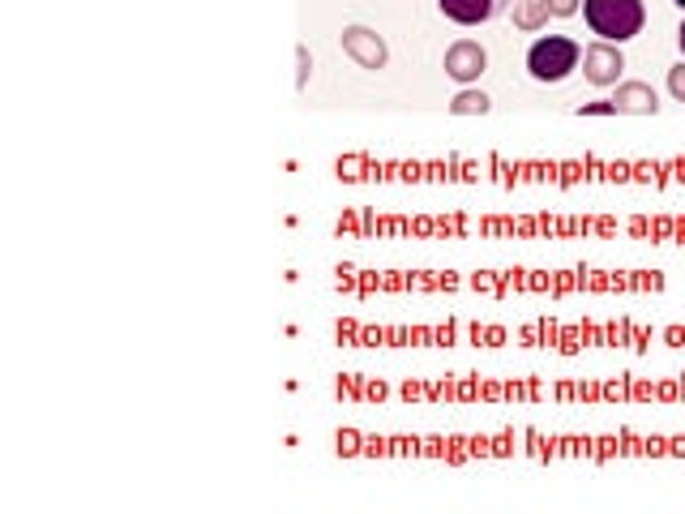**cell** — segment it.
Masks as SVG:
<instances>
[{"mask_svg": "<svg viewBox=\"0 0 685 514\" xmlns=\"http://www.w3.org/2000/svg\"><path fill=\"white\" fill-rule=\"evenodd\" d=\"M583 17L591 35H600L605 43H625L643 30L647 4L643 0H583Z\"/></svg>", "mask_w": 685, "mask_h": 514, "instance_id": "6da1fadb", "label": "cell"}, {"mask_svg": "<svg viewBox=\"0 0 685 514\" xmlns=\"http://www.w3.org/2000/svg\"><path fill=\"white\" fill-rule=\"evenodd\" d=\"M578 61H583V48L565 35H545L527 48V74L536 82H565L578 70Z\"/></svg>", "mask_w": 685, "mask_h": 514, "instance_id": "7a4b0ae2", "label": "cell"}, {"mask_svg": "<svg viewBox=\"0 0 685 514\" xmlns=\"http://www.w3.org/2000/svg\"><path fill=\"white\" fill-rule=\"evenodd\" d=\"M342 52H347L360 70H386V61H390L386 39H382L377 30H369V26H347V30H342Z\"/></svg>", "mask_w": 685, "mask_h": 514, "instance_id": "3957f363", "label": "cell"}, {"mask_svg": "<svg viewBox=\"0 0 685 514\" xmlns=\"http://www.w3.org/2000/svg\"><path fill=\"white\" fill-rule=\"evenodd\" d=\"M625 74V57H621V43H591L583 48V77L591 86H616Z\"/></svg>", "mask_w": 685, "mask_h": 514, "instance_id": "277c9868", "label": "cell"}, {"mask_svg": "<svg viewBox=\"0 0 685 514\" xmlns=\"http://www.w3.org/2000/svg\"><path fill=\"white\" fill-rule=\"evenodd\" d=\"M441 70L446 77H454V82H479V74L488 70V52L479 48L476 39H459V43H450L446 48V61H441Z\"/></svg>", "mask_w": 685, "mask_h": 514, "instance_id": "5b68a950", "label": "cell"}, {"mask_svg": "<svg viewBox=\"0 0 685 514\" xmlns=\"http://www.w3.org/2000/svg\"><path fill=\"white\" fill-rule=\"evenodd\" d=\"M514 0H437V9L450 17V22H459V26H484V22H493L497 13H506Z\"/></svg>", "mask_w": 685, "mask_h": 514, "instance_id": "8992f818", "label": "cell"}, {"mask_svg": "<svg viewBox=\"0 0 685 514\" xmlns=\"http://www.w3.org/2000/svg\"><path fill=\"white\" fill-rule=\"evenodd\" d=\"M616 112H630V116H656L660 112V99L647 82H621L613 95Z\"/></svg>", "mask_w": 685, "mask_h": 514, "instance_id": "52a82bcc", "label": "cell"}, {"mask_svg": "<svg viewBox=\"0 0 685 514\" xmlns=\"http://www.w3.org/2000/svg\"><path fill=\"white\" fill-rule=\"evenodd\" d=\"M548 17H552L548 0H514V26L519 30H540V26H548Z\"/></svg>", "mask_w": 685, "mask_h": 514, "instance_id": "ba28073f", "label": "cell"}, {"mask_svg": "<svg viewBox=\"0 0 685 514\" xmlns=\"http://www.w3.org/2000/svg\"><path fill=\"white\" fill-rule=\"evenodd\" d=\"M493 108V99L484 95V90H459L454 99H450V112L454 116H484Z\"/></svg>", "mask_w": 685, "mask_h": 514, "instance_id": "9c48e42d", "label": "cell"}, {"mask_svg": "<svg viewBox=\"0 0 685 514\" xmlns=\"http://www.w3.org/2000/svg\"><path fill=\"white\" fill-rule=\"evenodd\" d=\"M669 95H673L677 103H685V61L669 70Z\"/></svg>", "mask_w": 685, "mask_h": 514, "instance_id": "30bf717a", "label": "cell"}, {"mask_svg": "<svg viewBox=\"0 0 685 514\" xmlns=\"http://www.w3.org/2000/svg\"><path fill=\"white\" fill-rule=\"evenodd\" d=\"M296 61H300V74H296V90H304V86H309V74H313V61H309V48H304V43L296 48Z\"/></svg>", "mask_w": 685, "mask_h": 514, "instance_id": "8fae6325", "label": "cell"}, {"mask_svg": "<svg viewBox=\"0 0 685 514\" xmlns=\"http://www.w3.org/2000/svg\"><path fill=\"white\" fill-rule=\"evenodd\" d=\"M578 116H616V103L613 99H600V103H583Z\"/></svg>", "mask_w": 685, "mask_h": 514, "instance_id": "7c38bea8", "label": "cell"}, {"mask_svg": "<svg viewBox=\"0 0 685 514\" xmlns=\"http://www.w3.org/2000/svg\"><path fill=\"white\" fill-rule=\"evenodd\" d=\"M578 4H583V0H548L552 17H570V13H578Z\"/></svg>", "mask_w": 685, "mask_h": 514, "instance_id": "4fadbf2b", "label": "cell"}, {"mask_svg": "<svg viewBox=\"0 0 685 514\" xmlns=\"http://www.w3.org/2000/svg\"><path fill=\"white\" fill-rule=\"evenodd\" d=\"M677 43H682V52H685V22H682V30H677Z\"/></svg>", "mask_w": 685, "mask_h": 514, "instance_id": "5bb4252c", "label": "cell"}, {"mask_svg": "<svg viewBox=\"0 0 685 514\" xmlns=\"http://www.w3.org/2000/svg\"><path fill=\"white\" fill-rule=\"evenodd\" d=\"M673 4H682V9H685V0H673Z\"/></svg>", "mask_w": 685, "mask_h": 514, "instance_id": "9a60e30c", "label": "cell"}]
</instances>
